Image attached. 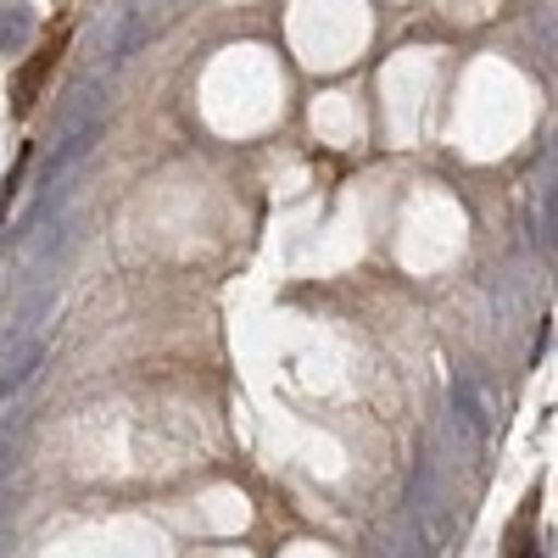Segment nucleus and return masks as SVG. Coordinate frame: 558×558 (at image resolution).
Returning a JSON list of instances; mask_svg holds the SVG:
<instances>
[{
    "instance_id": "f257e3e1",
    "label": "nucleus",
    "mask_w": 558,
    "mask_h": 558,
    "mask_svg": "<svg viewBox=\"0 0 558 558\" xmlns=\"http://www.w3.org/2000/svg\"><path fill=\"white\" fill-rule=\"evenodd\" d=\"M28 39H34V7H23V0H7V7H0V51L17 57Z\"/></svg>"
},
{
    "instance_id": "f03ea898",
    "label": "nucleus",
    "mask_w": 558,
    "mask_h": 558,
    "mask_svg": "<svg viewBox=\"0 0 558 558\" xmlns=\"http://www.w3.org/2000/svg\"><path fill=\"white\" fill-rule=\"evenodd\" d=\"M452 402H458V413H463V425H470L475 436H486V402H481V391H475L470 380L452 386Z\"/></svg>"
}]
</instances>
